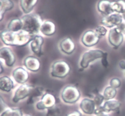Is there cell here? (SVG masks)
<instances>
[{"mask_svg": "<svg viewBox=\"0 0 125 116\" xmlns=\"http://www.w3.org/2000/svg\"><path fill=\"white\" fill-rule=\"evenodd\" d=\"M34 36L23 30L13 32L7 29L0 31V40L7 46H24L32 40Z\"/></svg>", "mask_w": 125, "mask_h": 116, "instance_id": "6da1fadb", "label": "cell"}, {"mask_svg": "<svg viewBox=\"0 0 125 116\" xmlns=\"http://www.w3.org/2000/svg\"><path fill=\"white\" fill-rule=\"evenodd\" d=\"M23 21V29L31 36L37 35L40 32V27L43 20L40 16L37 13L25 14L21 18Z\"/></svg>", "mask_w": 125, "mask_h": 116, "instance_id": "7a4b0ae2", "label": "cell"}, {"mask_svg": "<svg viewBox=\"0 0 125 116\" xmlns=\"http://www.w3.org/2000/svg\"><path fill=\"white\" fill-rule=\"evenodd\" d=\"M81 96L80 91L76 86L68 85L64 87L61 92V99L67 105H73L79 100Z\"/></svg>", "mask_w": 125, "mask_h": 116, "instance_id": "3957f363", "label": "cell"}, {"mask_svg": "<svg viewBox=\"0 0 125 116\" xmlns=\"http://www.w3.org/2000/svg\"><path fill=\"white\" fill-rule=\"evenodd\" d=\"M71 68L69 64L64 60H58L54 62L51 66V75L52 77L64 79L69 74Z\"/></svg>", "mask_w": 125, "mask_h": 116, "instance_id": "277c9868", "label": "cell"}, {"mask_svg": "<svg viewBox=\"0 0 125 116\" xmlns=\"http://www.w3.org/2000/svg\"><path fill=\"white\" fill-rule=\"evenodd\" d=\"M105 52L100 49H90L84 53L80 61V66L83 69H86L89 64L96 60L102 58Z\"/></svg>", "mask_w": 125, "mask_h": 116, "instance_id": "5b68a950", "label": "cell"}, {"mask_svg": "<svg viewBox=\"0 0 125 116\" xmlns=\"http://www.w3.org/2000/svg\"><path fill=\"white\" fill-rule=\"evenodd\" d=\"M0 60L4 65L7 68H12L16 62V57L14 52L9 46L0 47Z\"/></svg>", "mask_w": 125, "mask_h": 116, "instance_id": "8992f818", "label": "cell"}, {"mask_svg": "<svg viewBox=\"0 0 125 116\" xmlns=\"http://www.w3.org/2000/svg\"><path fill=\"white\" fill-rule=\"evenodd\" d=\"M121 107H122V103L118 100L112 99L105 100V102L101 107L96 108L94 116L103 113L109 114L112 112L119 111Z\"/></svg>", "mask_w": 125, "mask_h": 116, "instance_id": "52a82bcc", "label": "cell"}, {"mask_svg": "<svg viewBox=\"0 0 125 116\" xmlns=\"http://www.w3.org/2000/svg\"><path fill=\"white\" fill-rule=\"evenodd\" d=\"M34 87L27 84L20 85L13 92L12 97V102L15 104L19 103L21 101L29 97Z\"/></svg>", "mask_w": 125, "mask_h": 116, "instance_id": "ba28073f", "label": "cell"}, {"mask_svg": "<svg viewBox=\"0 0 125 116\" xmlns=\"http://www.w3.org/2000/svg\"><path fill=\"white\" fill-rule=\"evenodd\" d=\"M56 103L57 100L55 96L51 93L45 92L41 99L35 103V107L37 110L42 111L54 107Z\"/></svg>", "mask_w": 125, "mask_h": 116, "instance_id": "9c48e42d", "label": "cell"}, {"mask_svg": "<svg viewBox=\"0 0 125 116\" xmlns=\"http://www.w3.org/2000/svg\"><path fill=\"white\" fill-rule=\"evenodd\" d=\"M124 41V35L117 27H113L109 31L108 41L114 49H118Z\"/></svg>", "mask_w": 125, "mask_h": 116, "instance_id": "30bf717a", "label": "cell"}, {"mask_svg": "<svg viewBox=\"0 0 125 116\" xmlns=\"http://www.w3.org/2000/svg\"><path fill=\"white\" fill-rule=\"evenodd\" d=\"M123 18L122 14L113 13L107 16H104L101 20V23L106 27L112 29L117 27L122 21Z\"/></svg>", "mask_w": 125, "mask_h": 116, "instance_id": "8fae6325", "label": "cell"}, {"mask_svg": "<svg viewBox=\"0 0 125 116\" xmlns=\"http://www.w3.org/2000/svg\"><path fill=\"white\" fill-rule=\"evenodd\" d=\"M101 38L97 35L95 30H89L84 33L81 38V42L84 46L91 47L98 43Z\"/></svg>", "mask_w": 125, "mask_h": 116, "instance_id": "7c38bea8", "label": "cell"}, {"mask_svg": "<svg viewBox=\"0 0 125 116\" xmlns=\"http://www.w3.org/2000/svg\"><path fill=\"white\" fill-rule=\"evenodd\" d=\"M12 78L15 82L20 85L26 84L29 79V73L25 68L17 67L12 72Z\"/></svg>", "mask_w": 125, "mask_h": 116, "instance_id": "4fadbf2b", "label": "cell"}, {"mask_svg": "<svg viewBox=\"0 0 125 116\" xmlns=\"http://www.w3.org/2000/svg\"><path fill=\"white\" fill-rule=\"evenodd\" d=\"M79 107L81 112L87 116L94 115L96 109L94 100L89 98H83L79 103Z\"/></svg>", "mask_w": 125, "mask_h": 116, "instance_id": "5bb4252c", "label": "cell"}, {"mask_svg": "<svg viewBox=\"0 0 125 116\" xmlns=\"http://www.w3.org/2000/svg\"><path fill=\"white\" fill-rule=\"evenodd\" d=\"M44 42V39L40 35H35L31 41L30 47L32 52L37 57H41L43 55L42 51V46Z\"/></svg>", "mask_w": 125, "mask_h": 116, "instance_id": "9a60e30c", "label": "cell"}, {"mask_svg": "<svg viewBox=\"0 0 125 116\" xmlns=\"http://www.w3.org/2000/svg\"><path fill=\"white\" fill-rule=\"evenodd\" d=\"M23 65L26 69L29 71L36 72L39 71L40 68V62L38 58L34 56H28L23 61Z\"/></svg>", "mask_w": 125, "mask_h": 116, "instance_id": "2e32d148", "label": "cell"}, {"mask_svg": "<svg viewBox=\"0 0 125 116\" xmlns=\"http://www.w3.org/2000/svg\"><path fill=\"white\" fill-rule=\"evenodd\" d=\"M15 81L8 75H0V92L9 93L15 88Z\"/></svg>", "mask_w": 125, "mask_h": 116, "instance_id": "e0dca14e", "label": "cell"}, {"mask_svg": "<svg viewBox=\"0 0 125 116\" xmlns=\"http://www.w3.org/2000/svg\"><path fill=\"white\" fill-rule=\"evenodd\" d=\"M59 47L63 53L67 55H71L75 50L76 45L71 38L66 37L60 42Z\"/></svg>", "mask_w": 125, "mask_h": 116, "instance_id": "ac0fdd59", "label": "cell"}, {"mask_svg": "<svg viewBox=\"0 0 125 116\" xmlns=\"http://www.w3.org/2000/svg\"><path fill=\"white\" fill-rule=\"evenodd\" d=\"M56 26L53 22L46 20L43 22L40 27V32L45 36H52L56 32Z\"/></svg>", "mask_w": 125, "mask_h": 116, "instance_id": "d6986e66", "label": "cell"}, {"mask_svg": "<svg viewBox=\"0 0 125 116\" xmlns=\"http://www.w3.org/2000/svg\"><path fill=\"white\" fill-rule=\"evenodd\" d=\"M99 12L104 16L109 15L114 13L112 9V2L109 0H100L97 4Z\"/></svg>", "mask_w": 125, "mask_h": 116, "instance_id": "ffe728a7", "label": "cell"}, {"mask_svg": "<svg viewBox=\"0 0 125 116\" xmlns=\"http://www.w3.org/2000/svg\"><path fill=\"white\" fill-rule=\"evenodd\" d=\"M45 92H44V89L42 87H35L34 88L31 93L30 96L28 97L27 103L28 105H33L36 103L38 101L41 99L42 96H43Z\"/></svg>", "mask_w": 125, "mask_h": 116, "instance_id": "44dd1931", "label": "cell"}, {"mask_svg": "<svg viewBox=\"0 0 125 116\" xmlns=\"http://www.w3.org/2000/svg\"><path fill=\"white\" fill-rule=\"evenodd\" d=\"M38 0H20V6L24 14H29L36 6Z\"/></svg>", "mask_w": 125, "mask_h": 116, "instance_id": "7402d4cb", "label": "cell"}, {"mask_svg": "<svg viewBox=\"0 0 125 116\" xmlns=\"http://www.w3.org/2000/svg\"><path fill=\"white\" fill-rule=\"evenodd\" d=\"M23 21L21 18H13L8 23L6 29L13 32H17L23 29Z\"/></svg>", "mask_w": 125, "mask_h": 116, "instance_id": "603a6c76", "label": "cell"}, {"mask_svg": "<svg viewBox=\"0 0 125 116\" xmlns=\"http://www.w3.org/2000/svg\"><path fill=\"white\" fill-rule=\"evenodd\" d=\"M24 114L20 108H13L8 107L2 113H0V116H24Z\"/></svg>", "mask_w": 125, "mask_h": 116, "instance_id": "cb8c5ba5", "label": "cell"}, {"mask_svg": "<svg viewBox=\"0 0 125 116\" xmlns=\"http://www.w3.org/2000/svg\"><path fill=\"white\" fill-rule=\"evenodd\" d=\"M112 9L114 13L122 14L125 12V2L123 0H117L112 2Z\"/></svg>", "mask_w": 125, "mask_h": 116, "instance_id": "d4e9b609", "label": "cell"}, {"mask_svg": "<svg viewBox=\"0 0 125 116\" xmlns=\"http://www.w3.org/2000/svg\"><path fill=\"white\" fill-rule=\"evenodd\" d=\"M117 91L116 89L114 88L112 86H109L104 89L103 95L104 97L105 100H109L114 99L117 96Z\"/></svg>", "mask_w": 125, "mask_h": 116, "instance_id": "484cf974", "label": "cell"}, {"mask_svg": "<svg viewBox=\"0 0 125 116\" xmlns=\"http://www.w3.org/2000/svg\"><path fill=\"white\" fill-rule=\"evenodd\" d=\"M2 2V10L4 12L11 10L14 7V3L12 0H1Z\"/></svg>", "mask_w": 125, "mask_h": 116, "instance_id": "4316f807", "label": "cell"}, {"mask_svg": "<svg viewBox=\"0 0 125 116\" xmlns=\"http://www.w3.org/2000/svg\"><path fill=\"white\" fill-rule=\"evenodd\" d=\"M61 113V109L57 105L47 109L46 110L45 116H59Z\"/></svg>", "mask_w": 125, "mask_h": 116, "instance_id": "83f0119b", "label": "cell"}, {"mask_svg": "<svg viewBox=\"0 0 125 116\" xmlns=\"http://www.w3.org/2000/svg\"><path fill=\"white\" fill-rule=\"evenodd\" d=\"M94 101L95 102V105H96V108H98V107H101L103 103L104 102V97L103 95L101 94L100 93H97L95 96L94 98Z\"/></svg>", "mask_w": 125, "mask_h": 116, "instance_id": "f1b7e54d", "label": "cell"}, {"mask_svg": "<svg viewBox=\"0 0 125 116\" xmlns=\"http://www.w3.org/2000/svg\"><path fill=\"white\" fill-rule=\"evenodd\" d=\"M95 32L100 38L103 37L107 34V29L104 26H98L95 29Z\"/></svg>", "mask_w": 125, "mask_h": 116, "instance_id": "f546056e", "label": "cell"}, {"mask_svg": "<svg viewBox=\"0 0 125 116\" xmlns=\"http://www.w3.org/2000/svg\"><path fill=\"white\" fill-rule=\"evenodd\" d=\"M121 85H122V81H121L120 79L118 78L114 77L110 80V86L116 89L119 88L121 86Z\"/></svg>", "mask_w": 125, "mask_h": 116, "instance_id": "4dcf8cb0", "label": "cell"}, {"mask_svg": "<svg viewBox=\"0 0 125 116\" xmlns=\"http://www.w3.org/2000/svg\"><path fill=\"white\" fill-rule=\"evenodd\" d=\"M9 106L7 105V104L6 103V101L4 100L3 97L0 95V113H2Z\"/></svg>", "mask_w": 125, "mask_h": 116, "instance_id": "1f68e13d", "label": "cell"}, {"mask_svg": "<svg viewBox=\"0 0 125 116\" xmlns=\"http://www.w3.org/2000/svg\"><path fill=\"white\" fill-rule=\"evenodd\" d=\"M107 55H108V54L107 52H105L104 55L103 57V58H101V64L103 66L104 68H107L108 66V60H107Z\"/></svg>", "mask_w": 125, "mask_h": 116, "instance_id": "d6a6232c", "label": "cell"}, {"mask_svg": "<svg viewBox=\"0 0 125 116\" xmlns=\"http://www.w3.org/2000/svg\"><path fill=\"white\" fill-rule=\"evenodd\" d=\"M65 116H83V114H82L81 112L79 111L75 110L70 112L68 114H66Z\"/></svg>", "mask_w": 125, "mask_h": 116, "instance_id": "836d02e7", "label": "cell"}, {"mask_svg": "<svg viewBox=\"0 0 125 116\" xmlns=\"http://www.w3.org/2000/svg\"><path fill=\"white\" fill-rule=\"evenodd\" d=\"M117 27L124 34L125 33V20H123Z\"/></svg>", "mask_w": 125, "mask_h": 116, "instance_id": "e575fe53", "label": "cell"}, {"mask_svg": "<svg viewBox=\"0 0 125 116\" xmlns=\"http://www.w3.org/2000/svg\"><path fill=\"white\" fill-rule=\"evenodd\" d=\"M119 67L122 70H125V60H122L119 62Z\"/></svg>", "mask_w": 125, "mask_h": 116, "instance_id": "d590c367", "label": "cell"}, {"mask_svg": "<svg viewBox=\"0 0 125 116\" xmlns=\"http://www.w3.org/2000/svg\"><path fill=\"white\" fill-rule=\"evenodd\" d=\"M4 71V64L2 61L0 60V75H2Z\"/></svg>", "mask_w": 125, "mask_h": 116, "instance_id": "8d00e7d4", "label": "cell"}, {"mask_svg": "<svg viewBox=\"0 0 125 116\" xmlns=\"http://www.w3.org/2000/svg\"><path fill=\"white\" fill-rule=\"evenodd\" d=\"M5 12H4L3 11L0 12V22L2 21L4 19V15H5Z\"/></svg>", "mask_w": 125, "mask_h": 116, "instance_id": "74e56055", "label": "cell"}, {"mask_svg": "<svg viewBox=\"0 0 125 116\" xmlns=\"http://www.w3.org/2000/svg\"><path fill=\"white\" fill-rule=\"evenodd\" d=\"M95 116H111L110 115L109 113H101V114H97V115Z\"/></svg>", "mask_w": 125, "mask_h": 116, "instance_id": "f35d334b", "label": "cell"}, {"mask_svg": "<svg viewBox=\"0 0 125 116\" xmlns=\"http://www.w3.org/2000/svg\"><path fill=\"white\" fill-rule=\"evenodd\" d=\"M2 2H1V1L0 0V12H2Z\"/></svg>", "mask_w": 125, "mask_h": 116, "instance_id": "ab89813d", "label": "cell"}, {"mask_svg": "<svg viewBox=\"0 0 125 116\" xmlns=\"http://www.w3.org/2000/svg\"><path fill=\"white\" fill-rule=\"evenodd\" d=\"M122 17H123V20H125V12L123 13H122Z\"/></svg>", "mask_w": 125, "mask_h": 116, "instance_id": "60d3db41", "label": "cell"}, {"mask_svg": "<svg viewBox=\"0 0 125 116\" xmlns=\"http://www.w3.org/2000/svg\"><path fill=\"white\" fill-rule=\"evenodd\" d=\"M24 116H32L31 115V114H24Z\"/></svg>", "mask_w": 125, "mask_h": 116, "instance_id": "b9f144b4", "label": "cell"}, {"mask_svg": "<svg viewBox=\"0 0 125 116\" xmlns=\"http://www.w3.org/2000/svg\"></svg>", "mask_w": 125, "mask_h": 116, "instance_id": "7bdbcfd3", "label": "cell"}, {"mask_svg": "<svg viewBox=\"0 0 125 116\" xmlns=\"http://www.w3.org/2000/svg\"></svg>", "mask_w": 125, "mask_h": 116, "instance_id": "ee69618b", "label": "cell"}]
</instances>
